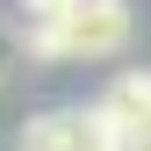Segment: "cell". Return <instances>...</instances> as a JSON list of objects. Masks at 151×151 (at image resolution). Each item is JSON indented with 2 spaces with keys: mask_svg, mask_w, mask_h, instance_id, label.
<instances>
[{
  "mask_svg": "<svg viewBox=\"0 0 151 151\" xmlns=\"http://www.w3.org/2000/svg\"><path fill=\"white\" fill-rule=\"evenodd\" d=\"M129 0H79L72 14H50V22H29L22 43L36 65H101L129 50Z\"/></svg>",
  "mask_w": 151,
  "mask_h": 151,
  "instance_id": "1",
  "label": "cell"
},
{
  "mask_svg": "<svg viewBox=\"0 0 151 151\" xmlns=\"http://www.w3.org/2000/svg\"><path fill=\"white\" fill-rule=\"evenodd\" d=\"M129 151H151V137H137V144H129Z\"/></svg>",
  "mask_w": 151,
  "mask_h": 151,
  "instance_id": "5",
  "label": "cell"
},
{
  "mask_svg": "<svg viewBox=\"0 0 151 151\" xmlns=\"http://www.w3.org/2000/svg\"><path fill=\"white\" fill-rule=\"evenodd\" d=\"M93 129H101L108 151H129L137 137H151V72H137V65L115 72L93 101Z\"/></svg>",
  "mask_w": 151,
  "mask_h": 151,
  "instance_id": "2",
  "label": "cell"
},
{
  "mask_svg": "<svg viewBox=\"0 0 151 151\" xmlns=\"http://www.w3.org/2000/svg\"><path fill=\"white\" fill-rule=\"evenodd\" d=\"M14 151H108V144L93 129V108H36L14 137Z\"/></svg>",
  "mask_w": 151,
  "mask_h": 151,
  "instance_id": "3",
  "label": "cell"
},
{
  "mask_svg": "<svg viewBox=\"0 0 151 151\" xmlns=\"http://www.w3.org/2000/svg\"><path fill=\"white\" fill-rule=\"evenodd\" d=\"M22 7H29V22H50V14H72L79 0H22Z\"/></svg>",
  "mask_w": 151,
  "mask_h": 151,
  "instance_id": "4",
  "label": "cell"
}]
</instances>
